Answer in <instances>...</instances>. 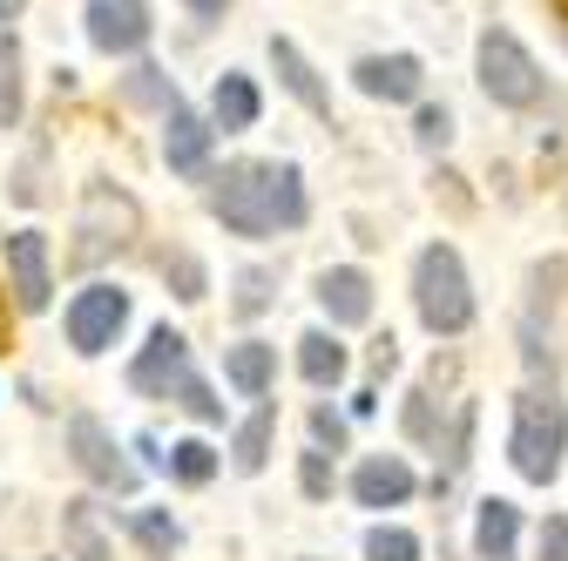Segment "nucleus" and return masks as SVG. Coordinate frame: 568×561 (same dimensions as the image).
<instances>
[{
    "label": "nucleus",
    "instance_id": "nucleus-6",
    "mask_svg": "<svg viewBox=\"0 0 568 561\" xmlns=\"http://www.w3.org/2000/svg\"><path fill=\"white\" fill-rule=\"evenodd\" d=\"M122 325H129V292L122 285H89V292H75V305H68V345H75L82 359L109 353L122 338Z\"/></svg>",
    "mask_w": 568,
    "mask_h": 561
},
{
    "label": "nucleus",
    "instance_id": "nucleus-8",
    "mask_svg": "<svg viewBox=\"0 0 568 561\" xmlns=\"http://www.w3.org/2000/svg\"><path fill=\"white\" fill-rule=\"evenodd\" d=\"M183 373H190V338L170 332V325H156L150 345H142L135 366H129V386H135L142 399H170V392L183 386Z\"/></svg>",
    "mask_w": 568,
    "mask_h": 561
},
{
    "label": "nucleus",
    "instance_id": "nucleus-17",
    "mask_svg": "<svg viewBox=\"0 0 568 561\" xmlns=\"http://www.w3.org/2000/svg\"><path fill=\"white\" fill-rule=\"evenodd\" d=\"M224 379H231L244 399H264V392H271V379H277V345H264V338L231 345V353H224Z\"/></svg>",
    "mask_w": 568,
    "mask_h": 561
},
{
    "label": "nucleus",
    "instance_id": "nucleus-37",
    "mask_svg": "<svg viewBox=\"0 0 568 561\" xmlns=\"http://www.w3.org/2000/svg\"><path fill=\"white\" fill-rule=\"evenodd\" d=\"M224 8H231V0H190V14H203V21H217Z\"/></svg>",
    "mask_w": 568,
    "mask_h": 561
},
{
    "label": "nucleus",
    "instance_id": "nucleus-28",
    "mask_svg": "<svg viewBox=\"0 0 568 561\" xmlns=\"http://www.w3.org/2000/svg\"><path fill=\"white\" fill-rule=\"evenodd\" d=\"M271 285H277V277H271V271H257V264H251V271H237V298H231V305H237V318H257V312L271 305Z\"/></svg>",
    "mask_w": 568,
    "mask_h": 561
},
{
    "label": "nucleus",
    "instance_id": "nucleus-14",
    "mask_svg": "<svg viewBox=\"0 0 568 561\" xmlns=\"http://www.w3.org/2000/svg\"><path fill=\"white\" fill-rule=\"evenodd\" d=\"M210 143H217V129H210L203 115H190V109H176L170 129H163V163L176 176H203L210 170Z\"/></svg>",
    "mask_w": 568,
    "mask_h": 561
},
{
    "label": "nucleus",
    "instance_id": "nucleus-5",
    "mask_svg": "<svg viewBox=\"0 0 568 561\" xmlns=\"http://www.w3.org/2000/svg\"><path fill=\"white\" fill-rule=\"evenodd\" d=\"M480 89H487V102H501V109H535L548 95V75H541V61L508 28H487L480 34Z\"/></svg>",
    "mask_w": 568,
    "mask_h": 561
},
{
    "label": "nucleus",
    "instance_id": "nucleus-38",
    "mask_svg": "<svg viewBox=\"0 0 568 561\" xmlns=\"http://www.w3.org/2000/svg\"><path fill=\"white\" fill-rule=\"evenodd\" d=\"M21 8H28V0H0V21H14Z\"/></svg>",
    "mask_w": 568,
    "mask_h": 561
},
{
    "label": "nucleus",
    "instance_id": "nucleus-26",
    "mask_svg": "<svg viewBox=\"0 0 568 561\" xmlns=\"http://www.w3.org/2000/svg\"><path fill=\"white\" fill-rule=\"evenodd\" d=\"M366 561H419V534L406 528H366Z\"/></svg>",
    "mask_w": 568,
    "mask_h": 561
},
{
    "label": "nucleus",
    "instance_id": "nucleus-22",
    "mask_svg": "<svg viewBox=\"0 0 568 561\" xmlns=\"http://www.w3.org/2000/svg\"><path fill=\"white\" fill-rule=\"evenodd\" d=\"M122 95H129L135 109H163V122L183 109V95H176V82L163 75V68H135V75L122 82Z\"/></svg>",
    "mask_w": 568,
    "mask_h": 561
},
{
    "label": "nucleus",
    "instance_id": "nucleus-29",
    "mask_svg": "<svg viewBox=\"0 0 568 561\" xmlns=\"http://www.w3.org/2000/svg\"><path fill=\"white\" fill-rule=\"evenodd\" d=\"M413 135H419V150H447V135H454L447 109H440V102H419V115H413Z\"/></svg>",
    "mask_w": 568,
    "mask_h": 561
},
{
    "label": "nucleus",
    "instance_id": "nucleus-4",
    "mask_svg": "<svg viewBox=\"0 0 568 561\" xmlns=\"http://www.w3.org/2000/svg\"><path fill=\"white\" fill-rule=\"evenodd\" d=\"M210 217L237 237H271L277 217V163H231L217 183H210Z\"/></svg>",
    "mask_w": 568,
    "mask_h": 561
},
{
    "label": "nucleus",
    "instance_id": "nucleus-2",
    "mask_svg": "<svg viewBox=\"0 0 568 561\" xmlns=\"http://www.w3.org/2000/svg\"><path fill=\"white\" fill-rule=\"evenodd\" d=\"M561 453H568V406L555 399V386H528L515 399V434H508V460L521 480L548 487L561 473Z\"/></svg>",
    "mask_w": 568,
    "mask_h": 561
},
{
    "label": "nucleus",
    "instance_id": "nucleus-18",
    "mask_svg": "<svg viewBox=\"0 0 568 561\" xmlns=\"http://www.w3.org/2000/svg\"><path fill=\"white\" fill-rule=\"evenodd\" d=\"M271 434H277V399H257V412L231 434V467H237V473H264V460H271Z\"/></svg>",
    "mask_w": 568,
    "mask_h": 561
},
{
    "label": "nucleus",
    "instance_id": "nucleus-27",
    "mask_svg": "<svg viewBox=\"0 0 568 561\" xmlns=\"http://www.w3.org/2000/svg\"><path fill=\"white\" fill-rule=\"evenodd\" d=\"M170 399H176V406H183L190 419H203V427H217V419H224V399H217V392H210V386H203L196 373H183V386H176Z\"/></svg>",
    "mask_w": 568,
    "mask_h": 561
},
{
    "label": "nucleus",
    "instance_id": "nucleus-34",
    "mask_svg": "<svg viewBox=\"0 0 568 561\" xmlns=\"http://www.w3.org/2000/svg\"><path fill=\"white\" fill-rule=\"evenodd\" d=\"M535 561H568V514H548V521H541V548H535Z\"/></svg>",
    "mask_w": 568,
    "mask_h": 561
},
{
    "label": "nucleus",
    "instance_id": "nucleus-20",
    "mask_svg": "<svg viewBox=\"0 0 568 561\" xmlns=\"http://www.w3.org/2000/svg\"><path fill=\"white\" fill-rule=\"evenodd\" d=\"M298 373H305L312 386H338V379H345V345H338L332 332H305V338H298Z\"/></svg>",
    "mask_w": 568,
    "mask_h": 561
},
{
    "label": "nucleus",
    "instance_id": "nucleus-33",
    "mask_svg": "<svg viewBox=\"0 0 568 561\" xmlns=\"http://www.w3.org/2000/svg\"><path fill=\"white\" fill-rule=\"evenodd\" d=\"M467 447H474V406H460V412H454V434H447V473H460V467H467Z\"/></svg>",
    "mask_w": 568,
    "mask_h": 561
},
{
    "label": "nucleus",
    "instance_id": "nucleus-3",
    "mask_svg": "<svg viewBox=\"0 0 568 561\" xmlns=\"http://www.w3.org/2000/svg\"><path fill=\"white\" fill-rule=\"evenodd\" d=\"M135 231H142L135 196H129V190H115L109 176H95V183L82 190V217H75V251H68V264H75V271H95L102 257L129 251V244H135Z\"/></svg>",
    "mask_w": 568,
    "mask_h": 561
},
{
    "label": "nucleus",
    "instance_id": "nucleus-21",
    "mask_svg": "<svg viewBox=\"0 0 568 561\" xmlns=\"http://www.w3.org/2000/svg\"><path fill=\"white\" fill-rule=\"evenodd\" d=\"M21 109H28V95H21V41L0 34V129H21Z\"/></svg>",
    "mask_w": 568,
    "mask_h": 561
},
{
    "label": "nucleus",
    "instance_id": "nucleus-32",
    "mask_svg": "<svg viewBox=\"0 0 568 561\" xmlns=\"http://www.w3.org/2000/svg\"><path fill=\"white\" fill-rule=\"evenodd\" d=\"M406 440H434V386H419L406 399Z\"/></svg>",
    "mask_w": 568,
    "mask_h": 561
},
{
    "label": "nucleus",
    "instance_id": "nucleus-15",
    "mask_svg": "<svg viewBox=\"0 0 568 561\" xmlns=\"http://www.w3.org/2000/svg\"><path fill=\"white\" fill-rule=\"evenodd\" d=\"M515 541H521V508L515 501H480L474 508V554L480 561H515Z\"/></svg>",
    "mask_w": 568,
    "mask_h": 561
},
{
    "label": "nucleus",
    "instance_id": "nucleus-16",
    "mask_svg": "<svg viewBox=\"0 0 568 561\" xmlns=\"http://www.w3.org/2000/svg\"><path fill=\"white\" fill-rule=\"evenodd\" d=\"M271 68H277V82L292 89V95H298V102H305V109H312L318 122L332 115V95H325V82H318V68H312V61L298 54V41H284V34H271Z\"/></svg>",
    "mask_w": 568,
    "mask_h": 561
},
{
    "label": "nucleus",
    "instance_id": "nucleus-7",
    "mask_svg": "<svg viewBox=\"0 0 568 561\" xmlns=\"http://www.w3.org/2000/svg\"><path fill=\"white\" fill-rule=\"evenodd\" d=\"M68 453H75V467L95 480V487H109V494H135V460H122V447L109 440V427L95 412H75L68 419Z\"/></svg>",
    "mask_w": 568,
    "mask_h": 561
},
{
    "label": "nucleus",
    "instance_id": "nucleus-10",
    "mask_svg": "<svg viewBox=\"0 0 568 561\" xmlns=\"http://www.w3.org/2000/svg\"><path fill=\"white\" fill-rule=\"evenodd\" d=\"M352 82L373 102H419L426 68H419V54H366V61H352Z\"/></svg>",
    "mask_w": 568,
    "mask_h": 561
},
{
    "label": "nucleus",
    "instance_id": "nucleus-23",
    "mask_svg": "<svg viewBox=\"0 0 568 561\" xmlns=\"http://www.w3.org/2000/svg\"><path fill=\"white\" fill-rule=\"evenodd\" d=\"M122 528H129V534H135L142 548H150L156 561H170V554L183 548V528H176L170 514H150V508H135V514H122Z\"/></svg>",
    "mask_w": 568,
    "mask_h": 561
},
{
    "label": "nucleus",
    "instance_id": "nucleus-36",
    "mask_svg": "<svg viewBox=\"0 0 568 561\" xmlns=\"http://www.w3.org/2000/svg\"><path fill=\"white\" fill-rule=\"evenodd\" d=\"M393 366H399V345H393V332H386V338H379V345H373V373H379V379H386V373H393Z\"/></svg>",
    "mask_w": 568,
    "mask_h": 561
},
{
    "label": "nucleus",
    "instance_id": "nucleus-24",
    "mask_svg": "<svg viewBox=\"0 0 568 561\" xmlns=\"http://www.w3.org/2000/svg\"><path fill=\"white\" fill-rule=\"evenodd\" d=\"M170 473H176L183 487H203L210 473H217V447H210V440H176V447H170Z\"/></svg>",
    "mask_w": 568,
    "mask_h": 561
},
{
    "label": "nucleus",
    "instance_id": "nucleus-35",
    "mask_svg": "<svg viewBox=\"0 0 568 561\" xmlns=\"http://www.w3.org/2000/svg\"><path fill=\"white\" fill-rule=\"evenodd\" d=\"M312 440H318V447H345V419H338L332 406L312 412Z\"/></svg>",
    "mask_w": 568,
    "mask_h": 561
},
{
    "label": "nucleus",
    "instance_id": "nucleus-11",
    "mask_svg": "<svg viewBox=\"0 0 568 561\" xmlns=\"http://www.w3.org/2000/svg\"><path fill=\"white\" fill-rule=\"evenodd\" d=\"M318 305H325V318H332L338 332L366 325V318H373V277H366L359 264H332V271H318Z\"/></svg>",
    "mask_w": 568,
    "mask_h": 561
},
{
    "label": "nucleus",
    "instance_id": "nucleus-9",
    "mask_svg": "<svg viewBox=\"0 0 568 561\" xmlns=\"http://www.w3.org/2000/svg\"><path fill=\"white\" fill-rule=\"evenodd\" d=\"M89 41L102 54H135L150 41V0H89Z\"/></svg>",
    "mask_w": 568,
    "mask_h": 561
},
{
    "label": "nucleus",
    "instance_id": "nucleus-19",
    "mask_svg": "<svg viewBox=\"0 0 568 561\" xmlns=\"http://www.w3.org/2000/svg\"><path fill=\"white\" fill-rule=\"evenodd\" d=\"M257 89L251 75H217V95H210V115H217V129H251L257 122Z\"/></svg>",
    "mask_w": 568,
    "mask_h": 561
},
{
    "label": "nucleus",
    "instance_id": "nucleus-1",
    "mask_svg": "<svg viewBox=\"0 0 568 561\" xmlns=\"http://www.w3.org/2000/svg\"><path fill=\"white\" fill-rule=\"evenodd\" d=\"M413 305L434 338H460L474 325V285H467V264L454 244H426L413 257Z\"/></svg>",
    "mask_w": 568,
    "mask_h": 561
},
{
    "label": "nucleus",
    "instance_id": "nucleus-25",
    "mask_svg": "<svg viewBox=\"0 0 568 561\" xmlns=\"http://www.w3.org/2000/svg\"><path fill=\"white\" fill-rule=\"evenodd\" d=\"M163 277H170V292H176L183 305H196V298L210 292V277H203V264H196L190 251H170V257H163Z\"/></svg>",
    "mask_w": 568,
    "mask_h": 561
},
{
    "label": "nucleus",
    "instance_id": "nucleus-31",
    "mask_svg": "<svg viewBox=\"0 0 568 561\" xmlns=\"http://www.w3.org/2000/svg\"><path fill=\"white\" fill-rule=\"evenodd\" d=\"M298 487H305L312 501H325V494H332V453H325V447L298 460Z\"/></svg>",
    "mask_w": 568,
    "mask_h": 561
},
{
    "label": "nucleus",
    "instance_id": "nucleus-30",
    "mask_svg": "<svg viewBox=\"0 0 568 561\" xmlns=\"http://www.w3.org/2000/svg\"><path fill=\"white\" fill-rule=\"evenodd\" d=\"M68 534H75V561H109V548L89 528V501H68Z\"/></svg>",
    "mask_w": 568,
    "mask_h": 561
},
{
    "label": "nucleus",
    "instance_id": "nucleus-12",
    "mask_svg": "<svg viewBox=\"0 0 568 561\" xmlns=\"http://www.w3.org/2000/svg\"><path fill=\"white\" fill-rule=\"evenodd\" d=\"M8 277H14V305L41 312L48 305V237L41 231H8Z\"/></svg>",
    "mask_w": 568,
    "mask_h": 561
},
{
    "label": "nucleus",
    "instance_id": "nucleus-13",
    "mask_svg": "<svg viewBox=\"0 0 568 561\" xmlns=\"http://www.w3.org/2000/svg\"><path fill=\"white\" fill-rule=\"evenodd\" d=\"M413 467L399 460V453H373V460H359V473H352V501L359 508H399V501H413Z\"/></svg>",
    "mask_w": 568,
    "mask_h": 561
}]
</instances>
